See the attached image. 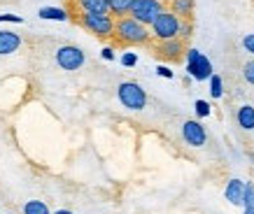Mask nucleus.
Segmentation results:
<instances>
[{
  "instance_id": "f257e3e1",
  "label": "nucleus",
  "mask_w": 254,
  "mask_h": 214,
  "mask_svg": "<svg viewBox=\"0 0 254 214\" xmlns=\"http://www.w3.org/2000/svg\"><path fill=\"white\" fill-rule=\"evenodd\" d=\"M152 31H149V26L145 23H140L138 19H133L131 14L128 16H119L117 19V26H115V38L122 42V45H145L147 40H149Z\"/></svg>"
},
{
  "instance_id": "f03ea898",
  "label": "nucleus",
  "mask_w": 254,
  "mask_h": 214,
  "mask_svg": "<svg viewBox=\"0 0 254 214\" xmlns=\"http://www.w3.org/2000/svg\"><path fill=\"white\" fill-rule=\"evenodd\" d=\"M180 28H182V19H180L173 9H163L161 14L156 16V21L149 26L152 35H154L159 42L180 38Z\"/></svg>"
},
{
  "instance_id": "7ed1b4c3",
  "label": "nucleus",
  "mask_w": 254,
  "mask_h": 214,
  "mask_svg": "<svg viewBox=\"0 0 254 214\" xmlns=\"http://www.w3.org/2000/svg\"><path fill=\"white\" fill-rule=\"evenodd\" d=\"M117 98L131 112H140V109L147 107V93L138 82H122L117 86Z\"/></svg>"
},
{
  "instance_id": "20e7f679",
  "label": "nucleus",
  "mask_w": 254,
  "mask_h": 214,
  "mask_svg": "<svg viewBox=\"0 0 254 214\" xmlns=\"http://www.w3.org/2000/svg\"><path fill=\"white\" fill-rule=\"evenodd\" d=\"M79 23L89 33L98 35V38H112L115 35V26H117L112 14H96V12H84V14L79 16Z\"/></svg>"
},
{
  "instance_id": "39448f33",
  "label": "nucleus",
  "mask_w": 254,
  "mask_h": 214,
  "mask_svg": "<svg viewBox=\"0 0 254 214\" xmlns=\"http://www.w3.org/2000/svg\"><path fill=\"white\" fill-rule=\"evenodd\" d=\"M187 75L193 77L196 82H208L212 72V61L198 49H189L187 52Z\"/></svg>"
},
{
  "instance_id": "423d86ee",
  "label": "nucleus",
  "mask_w": 254,
  "mask_h": 214,
  "mask_svg": "<svg viewBox=\"0 0 254 214\" xmlns=\"http://www.w3.org/2000/svg\"><path fill=\"white\" fill-rule=\"evenodd\" d=\"M56 63H59V68L61 70H68V72H75V70H79L82 65H84L86 56L84 52L79 49V47L75 45H63L56 49Z\"/></svg>"
},
{
  "instance_id": "0eeeda50",
  "label": "nucleus",
  "mask_w": 254,
  "mask_h": 214,
  "mask_svg": "<svg viewBox=\"0 0 254 214\" xmlns=\"http://www.w3.org/2000/svg\"><path fill=\"white\" fill-rule=\"evenodd\" d=\"M163 9H166L163 0H135L131 7V16L138 19L140 23H145V26H152Z\"/></svg>"
},
{
  "instance_id": "6e6552de",
  "label": "nucleus",
  "mask_w": 254,
  "mask_h": 214,
  "mask_svg": "<svg viewBox=\"0 0 254 214\" xmlns=\"http://www.w3.org/2000/svg\"><path fill=\"white\" fill-rule=\"evenodd\" d=\"M182 140H185L189 147H203L208 142V133L203 128V123L196 121V119H189V121L182 123Z\"/></svg>"
},
{
  "instance_id": "1a4fd4ad",
  "label": "nucleus",
  "mask_w": 254,
  "mask_h": 214,
  "mask_svg": "<svg viewBox=\"0 0 254 214\" xmlns=\"http://www.w3.org/2000/svg\"><path fill=\"white\" fill-rule=\"evenodd\" d=\"M245 196H247V182H243V179H231L226 184V189H224V198L236 207L245 205Z\"/></svg>"
},
{
  "instance_id": "9d476101",
  "label": "nucleus",
  "mask_w": 254,
  "mask_h": 214,
  "mask_svg": "<svg viewBox=\"0 0 254 214\" xmlns=\"http://www.w3.org/2000/svg\"><path fill=\"white\" fill-rule=\"evenodd\" d=\"M21 47V35L12 31H0V56H9Z\"/></svg>"
},
{
  "instance_id": "9b49d317",
  "label": "nucleus",
  "mask_w": 254,
  "mask_h": 214,
  "mask_svg": "<svg viewBox=\"0 0 254 214\" xmlns=\"http://www.w3.org/2000/svg\"><path fill=\"white\" fill-rule=\"evenodd\" d=\"M182 52H185V45H182V40L175 38V40H163V42H159V54L161 56H166V58H180L182 56Z\"/></svg>"
},
{
  "instance_id": "f8f14e48",
  "label": "nucleus",
  "mask_w": 254,
  "mask_h": 214,
  "mask_svg": "<svg viewBox=\"0 0 254 214\" xmlns=\"http://www.w3.org/2000/svg\"><path fill=\"white\" fill-rule=\"evenodd\" d=\"M236 119H238V126L243 130H254V107L252 105H240Z\"/></svg>"
},
{
  "instance_id": "ddd939ff",
  "label": "nucleus",
  "mask_w": 254,
  "mask_h": 214,
  "mask_svg": "<svg viewBox=\"0 0 254 214\" xmlns=\"http://www.w3.org/2000/svg\"><path fill=\"white\" fill-rule=\"evenodd\" d=\"M82 12H96V14H110L108 0H77Z\"/></svg>"
},
{
  "instance_id": "4468645a",
  "label": "nucleus",
  "mask_w": 254,
  "mask_h": 214,
  "mask_svg": "<svg viewBox=\"0 0 254 214\" xmlns=\"http://www.w3.org/2000/svg\"><path fill=\"white\" fill-rule=\"evenodd\" d=\"M38 16L45 21H68V12L63 7H40Z\"/></svg>"
},
{
  "instance_id": "2eb2a0df",
  "label": "nucleus",
  "mask_w": 254,
  "mask_h": 214,
  "mask_svg": "<svg viewBox=\"0 0 254 214\" xmlns=\"http://www.w3.org/2000/svg\"><path fill=\"white\" fill-rule=\"evenodd\" d=\"M170 9L180 19H189L193 12V0H170Z\"/></svg>"
},
{
  "instance_id": "dca6fc26",
  "label": "nucleus",
  "mask_w": 254,
  "mask_h": 214,
  "mask_svg": "<svg viewBox=\"0 0 254 214\" xmlns=\"http://www.w3.org/2000/svg\"><path fill=\"white\" fill-rule=\"evenodd\" d=\"M108 2H110V14L126 16V14H131V7L135 0H108Z\"/></svg>"
},
{
  "instance_id": "f3484780",
  "label": "nucleus",
  "mask_w": 254,
  "mask_h": 214,
  "mask_svg": "<svg viewBox=\"0 0 254 214\" xmlns=\"http://www.w3.org/2000/svg\"><path fill=\"white\" fill-rule=\"evenodd\" d=\"M23 214H52V212H49V207L42 200H28L23 205Z\"/></svg>"
},
{
  "instance_id": "a211bd4d",
  "label": "nucleus",
  "mask_w": 254,
  "mask_h": 214,
  "mask_svg": "<svg viewBox=\"0 0 254 214\" xmlns=\"http://www.w3.org/2000/svg\"><path fill=\"white\" fill-rule=\"evenodd\" d=\"M210 82V96H212V100H219L224 96V82L219 75H212L208 79Z\"/></svg>"
},
{
  "instance_id": "6ab92c4d",
  "label": "nucleus",
  "mask_w": 254,
  "mask_h": 214,
  "mask_svg": "<svg viewBox=\"0 0 254 214\" xmlns=\"http://www.w3.org/2000/svg\"><path fill=\"white\" fill-rule=\"evenodd\" d=\"M243 214H254V184L247 182V196L245 205H243Z\"/></svg>"
},
{
  "instance_id": "aec40b11",
  "label": "nucleus",
  "mask_w": 254,
  "mask_h": 214,
  "mask_svg": "<svg viewBox=\"0 0 254 214\" xmlns=\"http://www.w3.org/2000/svg\"><path fill=\"white\" fill-rule=\"evenodd\" d=\"M193 109H196V116H198V119H205V116H210V112H212V107H210L208 100H196V103H193Z\"/></svg>"
},
{
  "instance_id": "412c9836",
  "label": "nucleus",
  "mask_w": 254,
  "mask_h": 214,
  "mask_svg": "<svg viewBox=\"0 0 254 214\" xmlns=\"http://www.w3.org/2000/svg\"><path fill=\"white\" fill-rule=\"evenodd\" d=\"M122 65L124 68H135V65H138V54L135 52L122 54Z\"/></svg>"
},
{
  "instance_id": "4be33fe9",
  "label": "nucleus",
  "mask_w": 254,
  "mask_h": 214,
  "mask_svg": "<svg viewBox=\"0 0 254 214\" xmlns=\"http://www.w3.org/2000/svg\"><path fill=\"white\" fill-rule=\"evenodd\" d=\"M243 77H245L247 84H254V61H247L243 68Z\"/></svg>"
},
{
  "instance_id": "5701e85b",
  "label": "nucleus",
  "mask_w": 254,
  "mask_h": 214,
  "mask_svg": "<svg viewBox=\"0 0 254 214\" xmlns=\"http://www.w3.org/2000/svg\"><path fill=\"white\" fill-rule=\"evenodd\" d=\"M243 47H245L247 54H252L254 56V33H247L245 38H243Z\"/></svg>"
},
{
  "instance_id": "b1692460",
  "label": "nucleus",
  "mask_w": 254,
  "mask_h": 214,
  "mask_svg": "<svg viewBox=\"0 0 254 214\" xmlns=\"http://www.w3.org/2000/svg\"><path fill=\"white\" fill-rule=\"evenodd\" d=\"M156 75H159V77H166V79H173V77H175V72H173L168 65H159V68H156Z\"/></svg>"
},
{
  "instance_id": "393cba45",
  "label": "nucleus",
  "mask_w": 254,
  "mask_h": 214,
  "mask_svg": "<svg viewBox=\"0 0 254 214\" xmlns=\"http://www.w3.org/2000/svg\"><path fill=\"white\" fill-rule=\"evenodd\" d=\"M191 35V23L187 21V19H182V28H180V38H189Z\"/></svg>"
},
{
  "instance_id": "a878e982",
  "label": "nucleus",
  "mask_w": 254,
  "mask_h": 214,
  "mask_svg": "<svg viewBox=\"0 0 254 214\" xmlns=\"http://www.w3.org/2000/svg\"><path fill=\"white\" fill-rule=\"evenodd\" d=\"M100 56H103L105 61H115V49H112V47H105V49L100 52Z\"/></svg>"
},
{
  "instance_id": "bb28decb",
  "label": "nucleus",
  "mask_w": 254,
  "mask_h": 214,
  "mask_svg": "<svg viewBox=\"0 0 254 214\" xmlns=\"http://www.w3.org/2000/svg\"><path fill=\"white\" fill-rule=\"evenodd\" d=\"M54 214H72V212H70V210H56Z\"/></svg>"
}]
</instances>
